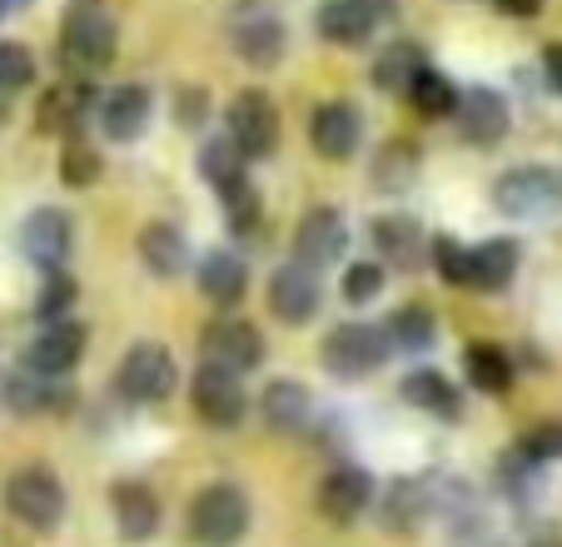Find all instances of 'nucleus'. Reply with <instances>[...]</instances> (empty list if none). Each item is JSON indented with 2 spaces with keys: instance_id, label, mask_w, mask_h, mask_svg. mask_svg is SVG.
<instances>
[{
  "instance_id": "nucleus-1",
  "label": "nucleus",
  "mask_w": 562,
  "mask_h": 547,
  "mask_svg": "<svg viewBox=\"0 0 562 547\" xmlns=\"http://www.w3.org/2000/svg\"><path fill=\"white\" fill-rule=\"evenodd\" d=\"M115 15L100 5V0H75L60 21V65L70 75H95L115 60Z\"/></svg>"
},
{
  "instance_id": "nucleus-2",
  "label": "nucleus",
  "mask_w": 562,
  "mask_h": 547,
  "mask_svg": "<svg viewBox=\"0 0 562 547\" xmlns=\"http://www.w3.org/2000/svg\"><path fill=\"white\" fill-rule=\"evenodd\" d=\"M249 517H255V507H249L245 488L239 483H210L190 498L184 523H190V537L200 547H234L249 533Z\"/></svg>"
},
{
  "instance_id": "nucleus-3",
  "label": "nucleus",
  "mask_w": 562,
  "mask_h": 547,
  "mask_svg": "<svg viewBox=\"0 0 562 547\" xmlns=\"http://www.w3.org/2000/svg\"><path fill=\"white\" fill-rule=\"evenodd\" d=\"M224 35H229V51L255 70H274L289 45V31L269 0H234V11L224 15Z\"/></svg>"
},
{
  "instance_id": "nucleus-4",
  "label": "nucleus",
  "mask_w": 562,
  "mask_h": 547,
  "mask_svg": "<svg viewBox=\"0 0 562 547\" xmlns=\"http://www.w3.org/2000/svg\"><path fill=\"white\" fill-rule=\"evenodd\" d=\"M389 334H383V324H359V319H349V324H334L329 338H324V348H318V358H324V369L334 373V379L344 383H359V379H373V373L389 364Z\"/></svg>"
},
{
  "instance_id": "nucleus-5",
  "label": "nucleus",
  "mask_w": 562,
  "mask_h": 547,
  "mask_svg": "<svg viewBox=\"0 0 562 547\" xmlns=\"http://www.w3.org/2000/svg\"><path fill=\"white\" fill-rule=\"evenodd\" d=\"M5 513L15 517V523L35 527V533H55L65 517V488L60 478H55V468L45 464H25L15 468L11 478H5Z\"/></svg>"
},
{
  "instance_id": "nucleus-6",
  "label": "nucleus",
  "mask_w": 562,
  "mask_h": 547,
  "mask_svg": "<svg viewBox=\"0 0 562 547\" xmlns=\"http://www.w3.org/2000/svg\"><path fill=\"white\" fill-rule=\"evenodd\" d=\"M493 204L508 220H538L562 210V175L552 165H518L493 179Z\"/></svg>"
},
{
  "instance_id": "nucleus-7",
  "label": "nucleus",
  "mask_w": 562,
  "mask_h": 547,
  "mask_svg": "<svg viewBox=\"0 0 562 547\" xmlns=\"http://www.w3.org/2000/svg\"><path fill=\"white\" fill-rule=\"evenodd\" d=\"M190 403H194V418L210 423V428H239L249 413L245 373L220 369V364L200 358V369H194V379H190Z\"/></svg>"
},
{
  "instance_id": "nucleus-8",
  "label": "nucleus",
  "mask_w": 562,
  "mask_h": 547,
  "mask_svg": "<svg viewBox=\"0 0 562 547\" xmlns=\"http://www.w3.org/2000/svg\"><path fill=\"white\" fill-rule=\"evenodd\" d=\"M175 379H180V369H175V354L165 344H130L125 358H120L115 369V393L130 403H159L175 393Z\"/></svg>"
},
{
  "instance_id": "nucleus-9",
  "label": "nucleus",
  "mask_w": 562,
  "mask_h": 547,
  "mask_svg": "<svg viewBox=\"0 0 562 547\" xmlns=\"http://www.w3.org/2000/svg\"><path fill=\"white\" fill-rule=\"evenodd\" d=\"M224 135L239 145L245 159H265L279 149V110L265 90H239L224 105Z\"/></svg>"
},
{
  "instance_id": "nucleus-10",
  "label": "nucleus",
  "mask_w": 562,
  "mask_h": 547,
  "mask_svg": "<svg viewBox=\"0 0 562 547\" xmlns=\"http://www.w3.org/2000/svg\"><path fill=\"white\" fill-rule=\"evenodd\" d=\"M200 358H210V364L234 369V373H255L265 364V334L249 319L224 314L200 334Z\"/></svg>"
},
{
  "instance_id": "nucleus-11",
  "label": "nucleus",
  "mask_w": 562,
  "mask_h": 547,
  "mask_svg": "<svg viewBox=\"0 0 562 547\" xmlns=\"http://www.w3.org/2000/svg\"><path fill=\"white\" fill-rule=\"evenodd\" d=\"M86 324L80 319H50V324H41V334L31 338V348H25V369L31 373H45V379H65V373L86 358Z\"/></svg>"
},
{
  "instance_id": "nucleus-12",
  "label": "nucleus",
  "mask_w": 562,
  "mask_h": 547,
  "mask_svg": "<svg viewBox=\"0 0 562 547\" xmlns=\"http://www.w3.org/2000/svg\"><path fill=\"white\" fill-rule=\"evenodd\" d=\"M453 120H458V135H463V145L473 149H493L508 139V100L498 96V90H488V85H473V90H458V105H453Z\"/></svg>"
},
{
  "instance_id": "nucleus-13",
  "label": "nucleus",
  "mask_w": 562,
  "mask_h": 547,
  "mask_svg": "<svg viewBox=\"0 0 562 547\" xmlns=\"http://www.w3.org/2000/svg\"><path fill=\"white\" fill-rule=\"evenodd\" d=\"M95 85H90V75H65V80H55L50 90H45V100L35 105V130L41 135H80V125H86V115L95 110Z\"/></svg>"
},
{
  "instance_id": "nucleus-14",
  "label": "nucleus",
  "mask_w": 562,
  "mask_h": 547,
  "mask_svg": "<svg viewBox=\"0 0 562 547\" xmlns=\"http://www.w3.org/2000/svg\"><path fill=\"white\" fill-rule=\"evenodd\" d=\"M318 299H324L318 269H308V264L289 259L269 274V314H274L279 324H289V328L308 324V319L318 314Z\"/></svg>"
},
{
  "instance_id": "nucleus-15",
  "label": "nucleus",
  "mask_w": 562,
  "mask_h": 547,
  "mask_svg": "<svg viewBox=\"0 0 562 547\" xmlns=\"http://www.w3.org/2000/svg\"><path fill=\"white\" fill-rule=\"evenodd\" d=\"M359 135H363V115L353 100H324V105H314V115H308V145H314L318 159H329V165L353 159Z\"/></svg>"
},
{
  "instance_id": "nucleus-16",
  "label": "nucleus",
  "mask_w": 562,
  "mask_h": 547,
  "mask_svg": "<svg viewBox=\"0 0 562 547\" xmlns=\"http://www.w3.org/2000/svg\"><path fill=\"white\" fill-rule=\"evenodd\" d=\"M373 503V478L353 464H339L329 473L318 478V493H314V507L329 517L334 527H353L363 517V507Z\"/></svg>"
},
{
  "instance_id": "nucleus-17",
  "label": "nucleus",
  "mask_w": 562,
  "mask_h": 547,
  "mask_svg": "<svg viewBox=\"0 0 562 547\" xmlns=\"http://www.w3.org/2000/svg\"><path fill=\"white\" fill-rule=\"evenodd\" d=\"M344 249H349V224H344L339 210L318 204V210H308L304 220H299V230H294V259L299 264L324 274L329 264L344 259Z\"/></svg>"
},
{
  "instance_id": "nucleus-18",
  "label": "nucleus",
  "mask_w": 562,
  "mask_h": 547,
  "mask_svg": "<svg viewBox=\"0 0 562 547\" xmlns=\"http://www.w3.org/2000/svg\"><path fill=\"white\" fill-rule=\"evenodd\" d=\"M70 249H75V224H70V214L65 210H35V214H25V224H21V254L35 264V269H65V259H70Z\"/></svg>"
},
{
  "instance_id": "nucleus-19",
  "label": "nucleus",
  "mask_w": 562,
  "mask_h": 547,
  "mask_svg": "<svg viewBox=\"0 0 562 547\" xmlns=\"http://www.w3.org/2000/svg\"><path fill=\"white\" fill-rule=\"evenodd\" d=\"M369 239H373V249H379V259L393 264V269L414 274V269H424V264H428V234H424V224H418L414 214H404V210L379 214V220L369 224Z\"/></svg>"
},
{
  "instance_id": "nucleus-20",
  "label": "nucleus",
  "mask_w": 562,
  "mask_h": 547,
  "mask_svg": "<svg viewBox=\"0 0 562 547\" xmlns=\"http://www.w3.org/2000/svg\"><path fill=\"white\" fill-rule=\"evenodd\" d=\"M110 513H115V533L125 543H149L165 523V507H159L155 488L139 483V478H120L110 483Z\"/></svg>"
},
{
  "instance_id": "nucleus-21",
  "label": "nucleus",
  "mask_w": 562,
  "mask_h": 547,
  "mask_svg": "<svg viewBox=\"0 0 562 547\" xmlns=\"http://www.w3.org/2000/svg\"><path fill=\"white\" fill-rule=\"evenodd\" d=\"M149 110H155V96H149L145 85H115L105 100H100V130H105L115 145H130V139L145 135L149 125Z\"/></svg>"
},
{
  "instance_id": "nucleus-22",
  "label": "nucleus",
  "mask_w": 562,
  "mask_h": 547,
  "mask_svg": "<svg viewBox=\"0 0 562 547\" xmlns=\"http://www.w3.org/2000/svg\"><path fill=\"white\" fill-rule=\"evenodd\" d=\"M314 31L329 45L353 51V45H369V35L379 31V11H369L363 0H324L314 11Z\"/></svg>"
},
{
  "instance_id": "nucleus-23",
  "label": "nucleus",
  "mask_w": 562,
  "mask_h": 547,
  "mask_svg": "<svg viewBox=\"0 0 562 547\" xmlns=\"http://www.w3.org/2000/svg\"><path fill=\"white\" fill-rule=\"evenodd\" d=\"M518 259L522 254L508 234L473 244V249H468V289H477V294H503V289L513 284V274H518Z\"/></svg>"
},
{
  "instance_id": "nucleus-24",
  "label": "nucleus",
  "mask_w": 562,
  "mask_h": 547,
  "mask_svg": "<svg viewBox=\"0 0 562 547\" xmlns=\"http://www.w3.org/2000/svg\"><path fill=\"white\" fill-rule=\"evenodd\" d=\"M194 279H200V294L210 299V304L234 309L239 299H245V289H249V264L239 259L234 249H210L200 259V269H194Z\"/></svg>"
},
{
  "instance_id": "nucleus-25",
  "label": "nucleus",
  "mask_w": 562,
  "mask_h": 547,
  "mask_svg": "<svg viewBox=\"0 0 562 547\" xmlns=\"http://www.w3.org/2000/svg\"><path fill=\"white\" fill-rule=\"evenodd\" d=\"M135 249H139V264H145L155 279H175V274L190 269V244L165 220H149L145 230L135 234Z\"/></svg>"
},
{
  "instance_id": "nucleus-26",
  "label": "nucleus",
  "mask_w": 562,
  "mask_h": 547,
  "mask_svg": "<svg viewBox=\"0 0 562 547\" xmlns=\"http://www.w3.org/2000/svg\"><path fill=\"white\" fill-rule=\"evenodd\" d=\"M259 413H265L269 433H304L314 418V399L299 379H274L259 393Z\"/></svg>"
},
{
  "instance_id": "nucleus-27",
  "label": "nucleus",
  "mask_w": 562,
  "mask_h": 547,
  "mask_svg": "<svg viewBox=\"0 0 562 547\" xmlns=\"http://www.w3.org/2000/svg\"><path fill=\"white\" fill-rule=\"evenodd\" d=\"M398 393H404V403L434 413V418H448V423L463 418V393H458L438 369H414L404 383H398Z\"/></svg>"
},
{
  "instance_id": "nucleus-28",
  "label": "nucleus",
  "mask_w": 562,
  "mask_h": 547,
  "mask_svg": "<svg viewBox=\"0 0 562 547\" xmlns=\"http://www.w3.org/2000/svg\"><path fill=\"white\" fill-rule=\"evenodd\" d=\"M428 513H434V493H428L424 478H398L389 488V498H383V523L393 533H414Z\"/></svg>"
},
{
  "instance_id": "nucleus-29",
  "label": "nucleus",
  "mask_w": 562,
  "mask_h": 547,
  "mask_svg": "<svg viewBox=\"0 0 562 547\" xmlns=\"http://www.w3.org/2000/svg\"><path fill=\"white\" fill-rule=\"evenodd\" d=\"M65 399H70V393H65L60 383L45 379V373H31L25 364H21V373L5 379V403H11L15 413H25V418H35V413H55Z\"/></svg>"
},
{
  "instance_id": "nucleus-30",
  "label": "nucleus",
  "mask_w": 562,
  "mask_h": 547,
  "mask_svg": "<svg viewBox=\"0 0 562 547\" xmlns=\"http://www.w3.org/2000/svg\"><path fill=\"white\" fill-rule=\"evenodd\" d=\"M463 373L477 393H508L513 389V358L498 344H468L463 348Z\"/></svg>"
},
{
  "instance_id": "nucleus-31",
  "label": "nucleus",
  "mask_w": 562,
  "mask_h": 547,
  "mask_svg": "<svg viewBox=\"0 0 562 547\" xmlns=\"http://www.w3.org/2000/svg\"><path fill=\"white\" fill-rule=\"evenodd\" d=\"M408 105L418 110L424 120H443V115H453V105H458V85L448 80L443 70H434V65H424V70L408 80Z\"/></svg>"
},
{
  "instance_id": "nucleus-32",
  "label": "nucleus",
  "mask_w": 562,
  "mask_h": 547,
  "mask_svg": "<svg viewBox=\"0 0 562 547\" xmlns=\"http://www.w3.org/2000/svg\"><path fill=\"white\" fill-rule=\"evenodd\" d=\"M383 334H389V348L418 354V348H428V344H434V334H438L434 309H428V304H404V309H393V314L383 319Z\"/></svg>"
},
{
  "instance_id": "nucleus-33",
  "label": "nucleus",
  "mask_w": 562,
  "mask_h": 547,
  "mask_svg": "<svg viewBox=\"0 0 562 547\" xmlns=\"http://www.w3.org/2000/svg\"><path fill=\"white\" fill-rule=\"evenodd\" d=\"M418 145L414 139H389V145L379 149V165H373V185L379 190H389V194H398V190H408L418 179Z\"/></svg>"
},
{
  "instance_id": "nucleus-34",
  "label": "nucleus",
  "mask_w": 562,
  "mask_h": 547,
  "mask_svg": "<svg viewBox=\"0 0 562 547\" xmlns=\"http://www.w3.org/2000/svg\"><path fill=\"white\" fill-rule=\"evenodd\" d=\"M424 70V51H418L414 41H393L389 51L373 60V85L379 90H389V96H398V90H408V80Z\"/></svg>"
},
{
  "instance_id": "nucleus-35",
  "label": "nucleus",
  "mask_w": 562,
  "mask_h": 547,
  "mask_svg": "<svg viewBox=\"0 0 562 547\" xmlns=\"http://www.w3.org/2000/svg\"><path fill=\"white\" fill-rule=\"evenodd\" d=\"M100 169H105V159H100V149L90 145L86 135H65V145H60V185L65 190H90L100 179Z\"/></svg>"
},
{
  "instance_id": "nucleus-36",
  "label": "nucleus",
  "mask_w": 562,
  "mask_h": 547,
  "mask_svg": "<svg viewBox=\"0 0 562 547\" xmlns=\"http://www.w3.org/2000/svg\"><path fill=\"white\" fill-rule=\"evenodd\" d=\"M200 175L210 179L214 190H224V185H234V179H245L249 169H245V155H239V145H234L229 135H220V139H204Z\"/></svg>"
},
{
  "instance_id": "nucleus-37",
  "label": "nucleus",
  "mask_w": 562,
  "mask_h": 547,
  "mask_svg": "<svg viewBox=\"0 0 562 547\" xmlns=\"http://www.w3.org/2000/svg\"><path fill=\"white\" fill-rule=\"evenodd\" d=\"M220 200H224V220H229V234H249V230H259V214H265V200H259V190H255V179H234V185H224L220 190Z\"/></svg>"
},
{
  "instance_id": "nucleus-38",
  "label": "nucleus",
  "mask_w": 562,
  "mask_h": 547,
  "mask_svg": "<svg viewBox=\"0 0 562 547\" xmlns=\"http://www.w3.org/2000/svg\"><path fill=\"white\" fill-rule=\"evenodd\" d=\"M75 299H80V284H75L70 274H65V269H45L41 274V294H35V319H41V324L65 319Z\"/></svg>"
},
{
  "instance_id": "nucleus-39",
  "label": "nucleus",
  "mask_w": 562,
  "mask_h": 547,
  "mask_svg": "<svg viewBox=\"0 0 562 547\" xmlns=\"http://www.w3.org/2000/svg\"><path fill=\"white\" fill-rule=\"evenodd\" d=\"M428 264L438 269V279L453 289H468V244L453 239V234H438L428 239Z\"/></svg>"
},
{
  "instance_id": "nucleus-40",
  "label": "nucleus",
  "mask_w": 562,
  "mask_h": 547,
  "mask_svg": "<svg viewBox=\"0 0 562 547\" xmlns=\"http://www.w3.org/2000/svg\"><path fill=\"white\" fill-rule=\"evenodd\" d=\"M35 85V55L21 41H0V96H21Z\"/></svg>"
},
{
  "instance_id": "nucleus-41",
  "label": "nucleus",
  "mask_w": 562,
  "mask_h": 547,
  "mask_svg": "<svg viewBox=\"0 0 562 547\" xmlns=\"http://www.w3.org/2000/svg\"><path fill=\"white\" fill-rule=\"evenodd\" d=\"M518 453L528 464H562V418L532 423V428L518 438Z\"/></svg>"
},
{
  "instance_id": "nucleus-42",
  "label": "nucleus",
  "mask_w": 562,
  "mask_h": 547,
  "mask_svg": "<svg viewBox=\"0 0 562 547\" xmlns=\"http://www.w3.org/2000/svg\"><path fill=\"white\" fill-rule=\"evenodd\" d=\"M383 294V264L379 259H359L344 269V299L349 304H369V299Z\"/></svg>"
},
{
  "instance_id": "nucleus-43",
  "label": "nucleus",
  "mask_w": 562,
  "mask_h": 547,
  "mask_svg": "<svg viewBox=\"0 0 562 547\" xmlns=\"http://www.w3.org/2000/svg\"><path fill=\"white\" fill-rule=\"evenodd\" d=\"M175 120H180L184 130H200L204 120H210V90H204V85H180V90H175Z\"/></svg>"
},
{
  "instance_id": "nucleus-44",
  "label": "nucleus",
  "mask_w": 562,
  "mask_h": 547,
  "mask_svg": "<svg viewBox=\"0 0 562 547\" xmlns=\"http://www.w3.org/2000/svg\"><path fill=\"white\" fill-rule=\"evenodd\" d=\"M542 70H548V85L562 96V41H552L548 51H542Z\"/></svg>"
},
{
  "instance_id": "nucleus-45",
  "label": "nucleus",
  "mask_w": 562,
  "mask_h": 547,
  "mask_svg": "<svg viewBox=\"0 0 562 547\" xmlns=\"http://www.w3.org/2000/svg\"><path fill=\"white\" fill-rule=\"evenodd\" d=\"M503 15H513V21H532V15L542 11V0H493Z\"/></svg>"
},
{
  "instance_id": "nucleus-46",
  "label": "nucleus",
  "mask_w": 562,
  "mask_h": 547,
  "mask_svg": "<svg viewBox=\"0 0 562 547\" xmlns=\"http://www.w3.org/2000/svg\"><path fill=\"white\" fill-rule=\"evenodd\" d=\"M31 0H0V15H15V11H25Z\"/></svg>"
},
{
  "instance_id": "nucleus-47",
  "label": "nucleus",
  "mask_w": 562,
  "mask_h": 547,
  "mask_svg": "<svg viewBox=\"0 0 562 547\" xmlns=\"http://www.w3.org/2000/svg\"><path fill=\"white\" fill-rule=\"evenodd\" d=\"M363 5H369V11H379V21L393 11V0H363Z\"/></svg>"
},
{
  "instance_id": "nucleus-48",
  "label": "nucleus",
  "mask_w": 562,
  "mask_h": 547,
  "mask_svg": "<svg viewBox=\"0 0 562 547\" xmlns=\"http://www.w3.org/2000/svg\"><path fill=\"white\" fill-rule=\"evenodd\" d=\"M11 115V96H0V120Z\"/></svg>"
}]
</instances>
